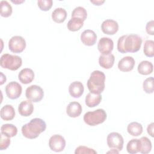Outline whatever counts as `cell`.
<instances>
[{
    "mask_svg": "<svg viewBox=\"0 0 154 154\" xmlns=\"http://www.w3.org/2000/svg\"><path fill=\"white\" fill-rule=\"evenodd\" d=\"M141 37L135 34H126L120 37L117 41V49L122 54L137 52L141 46Z\"/></svg>",
    "mask_w": 154,
    "mask_h": 154,
    "instance_id": "6da1fadb",
    "label": "cell"
},
{
    "mask_svg": "<svg viewBox=\"0 0 154 154\" xmlns=\"http://www.w3.org/2000/svg\"><path fill=\"white\" fill-rule=\"evenodd\" d=\"M46 128L45 122L39 118H34L28 123L25 124L21 129L22 135L29 139L37 138Z\"/></svg>",
    "mask_w": 154,
    "mask_h": 154,
    "instance_id": "7a4b0ae2",
    "label": "cell"
},
{
    "mask_svg": "<svg viewBox=\"0 0 154 154\" xmlns=\"http://www.w3.org/2000/svg\"><path fill=\"white\" fill-rule=\"evenodd\" d=\"M105 75L100 70H94L91 72L87 81V87L91 93L100 94L105 89Z\"/></svg>",
    "mask_w": 154,
    "mask_h": 154,
    "instance_id": "3957f363",
    "label": "cell"
},
{
    "mask_svg": "<svg viewBox=\"0 0 154 154\" xmlns=\"http://www.w3.org/2000/svg\"><path fill=\"white\" fill-rule=\"evenodd\" d=\"M106 119V113L103 109H97L93 111H88L84 116V122L91 126L103 123Z\"/></svg>",
    "mask_w": 154,
    "mask_h": 154,
    "instance_id": "277c9868",
    "label": "cell"
},
{
    "mask_svg": "<svg viewBox=\"0 0 154 154\" xmlns=\"http://www.w3.org/2000/svg\"><path fill=\"white\" fill-rule=\"evenodd\" d=\"M22 58L17 55L5 54L1 57L0 65L4 69L14 71L17 70L22 66Z\"/></svg>",
    "mask_w": 154,
    "mask_h": 154,
    "instance_id": "5b68a950",
    "label": "cell"
},
{
    "mask_svg": "<svg viewBox=\"0 0 154 154\" xmlns=\"http://www.w3.org/2000/svg\"><path fill=\"white\" fill-rule=\"evenodd\" d=\"M26 97L33 102H38L44 96L43 90L38 85H32L26 89Z\"/></svg>",
    "mask_w": 154,
    "mask_h": 154,
    "instance_id": "8992f818",
    "label": "cell"
},
{
    "mask_svg": "<svg viewBox=\"0 0 154 154\" xmlns=\"http://www.w3.org/2000/svg\"><path fill=\"white\" fill-rule=\"evenodd\" d=\"M106 142L110 149H116L121 151L123 147L124 140L123 137L118 132H113L109 133L106 138Z\"/></svg>",
    "mask_w": 154,
    "mask_h": 154,
    "instance_id": "52a82bcc",
    "label": "cell"
},
{
    "mask_svg": "<svg viewBox=\"0 0 154 154\" xmlns=\"http://www.w3.org/2000/svg\"><path fill=\"white\" fill-rule=\"evenodd\" d=\"M25 48L26 42L22 36L14 35L8 42V48L13 53H20L24 51Z\"/></svg>",
    "mask_w": 154,
    "mask_h": 154,
    "instance_id": "ba28073f",
    "label": "cell"
},
{
    "mask_svg": "<svg viewBox=\"0 0 154 154\" xmlns=\"http://www.w3.org/2000/svg\"><path fill=\"white\" fill-rule=\"evenodd\" d=\"M49 146L52 151L55 152H61L65 148L66 140L64 138L60 135H54L49 140Z\"/></svg>",
    "mask_w": 154,
    "mask_h": 154,
    "instance_id": "9c48e42d",
    "label": "cell"
},
{
    "mask_svg": "<svg viewBox=\"0 0 154 154\" xmlns=\"http://www.w3.org/2000/svg\"><path fill=\"white\" fill-rule=\"evenodd\" d=\"M22 91V86L16 81L9 82L5 87L6 95L10 99H16L19 97Z\"/></svg>",
    "mask_w": 154,
    "mask_h": 154,
    "instance_id": "30bf717a",
    "label": "cell"
},
{
    "mask_svg": "<svg viewBox=\"0 0 154 154\" xmlns=\"http://www.w3.org/2000/svg\"><path fill=\"white\" fill-rule=\"evenodd\" d=\"M114 48V43L109 37L101 38L97 44V49L102 55H108L111 53Z\"/></svg>",
    "mask_w": 154,
    "mask_h": 154,
    "instance_id": "8fae6325",
    "label": "cell"
},
{
    "mask_svg": "<svg viewBox=\"0 0 154 154\" xmlns=\"http://www.w3.org/2000/svg\"><path fill=\"white\" fill-rule=\"evenodd\" d=\"M101 29L104 34L113 35L117 32L119 29V24L116 20L112 19H106L102 22L101 25Z\"/></svg>",
    "mask_w": 154,
    "mask_h": 154,
    "instance_id": "7c38bea8",
    "label": "cell"
},
{
    "mask_svg": "<svg viewBox=\"0 0 154 154\" xmlns=\"http://www.w3.org/2000/svg\"><path fill=\"white\" fill-rule=\"evenodd\" d=\"M81 40L84 45L91 46L96 43L97 35L93 30L86 29L81 34Z\"/></svg>",
    "mask_w": 154,
    "mask_h": 154,
    "instance_id": "4fadbf2b",
    "label": "cell"
},
{
    "mask_svg": "<svg viewBox=\"0 0 154 154\" xmlns=\"http://www.w3.org/2000/svg\"><path fill=\"white\" fill-rule=\"evenodd\" d=\"M135 66V60L133 57L126 56L122 58L118 63V68L122 72H129L132 70Z\"/></svg>",
    "mask_w": 154,
    "mask_h": 154,
    "instance_id": "5bb4252c",
    "label": "cell"
},
{
    "mask_svg": "<svg viewBox=\"0 0 154 154\" xmlns=\"http://www.w3.org/2000/svg\"><path fill=\"white\" fill-rule=\"evenodd\" d=\"M84 91L83 84L79 81L72 82L69 87V92L70 96L74 98L80 97Z\"/></svg>",
    "mask_w": 154,
    "mask_h": 154,
    "instance_id": "9a60e30c",
    "label": "cell"
},
{
    "mask_svg": "<svg viewBox=\"0 0 154 154\" xmlns=\"http://www.w3.org/2000/svg\"><path fill=\"white\" fill-rule=\"evenodd\" d=\"M82 109L81 105L78 102H70L66 108L67 114L73 118L79 117L81 112Z\"/></svg>",
    "mask_w": 154,
    "mask_h": 154,
    "instance_id": "2e32d148",
    "label": "cell"
},
{
    "mask_svg": "<svg viewBox=\"0 0 154 154\" xmlns=\"http://www.w3.org/2000/svg\"><path fill=\"white\" fill-rule=\"evenodd\" d=\"M34 106L32 102L29 100H23L20 103L18 106L19 113L23 117L29 116L33 112Z\"/></svg>",
    "mask_w": 154,
    "mask_h": 154,
    "instance_id": "e0dca14e",
    "label": "cell"
},
{
    "mask_svg": "<svg viewBox=\"0 0 154 154\" xmlns=\"http://www.w3.org/2000/svg\"><path fill=\"white\" fill-rule=\"evenodd\" d=\"M34 78L33 70L29 68H25L20 70L18 75L19 80L24 84L31 83Z\"/></svg>",
    "mask_w": 154,
    "mask_h": 154,
    "instance_id": "ac0fdd59",
    "label": "cell"
},
{
    "mask_svg": "<svg viewBox=\"0 0 154 154\" xmlns=\"http://www.w3.org/2000/svg\"><path fill=\"white\" fill-rule=\"evenodd\" d=\"M114 60V55L112 54L108 55H100L99 58V64L103 69H109L113 66Z\"/></svg>",
    "mask_w": 154,
    "mask_h": 154,
    "instance_id": "d6986e66",
    "label": "cell"
},
{
    "mask_svg": "<svg viewBox=\"0 0 154 154\" xmlns=\"http://www.w3.org/2000/svg\"><path fill=\"white\" fill-rule=\"evenodd\" d=\"M102 100L100 94H95L90 92L85 96V104L90 108H93L98 105Z\"/></svg>",
    "mask_w": 154,
    "mask_h": 154,
    "instance_id": "ffe728a7",
    "label": "cell"
},
{
    "mask_svg": "<svg viewBox=\"0 0 154 154\" xmlns=\"http://www.w3.org/2000/svg\"><path fill=\"white\" fill-rule=\"evenodd\" d=\"M15 116V111L11 105H5L1 109V117L5 121L11 120Z\"/></svg>",
    "mask_w": 154,
    "mask_h": 154,
    "instance_id": "44dd1931",
    "label": "cell"
},
{
    "mask_svg": "<svg viewBox=\"0 0 154 154\" xmlns=\"http://www.w3.org/2000/svg\"><path fill=\"white\" fill-rule=\"evenodd\" d=\"M66 17L67 12L63 8H57L52 13V19L56 23H63Z\"/></svg>",
    "mask_w": 154,
    "mask_h": 154,
    "instance_id": "7402d4cb",
    "label": "cell"
},
{
    "mask_svg": "<svg viewBox=\"0 0 154 154\" xmlns=\"http://www.w3.org/2000/svg\"><path fill=\"white\" fill-rule=\"evenodd\" d=\"M138 72L143 75H147L152 73L153 66L152 63L149 61H142L138 66Z\"/></svg>",
    "mask_w": 154,
    "mask_h": 154,
    "instance_id": "603a6c76",
    "label": "cell"
},
{
    "mask_svg": "<svg viewBox=\"0 0 154 154\" xmlns=\"http://www.w3.org/2000/svg\"><path fill=\"white\" fill-rule=\"evenodd\" d=\"M84 25V20L78 17H71L67 26L69 31L75 32L79 31Z\"/></svg>",
    "mask_w": 154,
    "mask_h": 154,
    "instance_id": "cb8c5ba5",
    "label": "cell"
},
{
    "mask_svg": "<svg viewBox=\"0 0 154 154\" xmlns=\"http://www.w3.org/2000/svg\"><path fill=\"white\" fill-rule=\"evenodd\" d=\"M128 132L134 137H137L141 135L143 132L142 125L136 122L130 123L127 127Z\"/></svg>",
    "mask_w": 154,
    "mask_h": 154,
    "instance_id": "d4e9b609",
    "label": "cell"
},
{
    "mask_svg": "<svg viewBox=\"0 0 154 154\" xmlns=\"http://www.w3.org/2000/svg\"><path fill=\"white\" fill-rule=\"evenodd\" d=\"M140 140V152L143 154H147L151 151L152 143L146 137H142Z\"/></svg>",
    "mask_w": 154,
    "mask_h": 154,
    "instance_id": "484cf974",
    "label": "cell"
},
{
    "mask_svg": "<svg viewBox=\"0 0 154 154\" xmlns=\"http://www.w3.org/2000/svg\"><path fill=\"white\" fill-rule=\"evenodd\" d=\"M1 133H2L9 137H13L17 135V129L13 124H4L1 126Z\"/></svg>",
    "mask_w": 154,
    "mask_h": 154,
    "instance_id": "4316f807",
    "label": "cell"
},
{
    "mask_svg": "<svg viewBox=\"0 0 154 154\" xmlns=\"http://www.w3.org/2000/svg\"><path fill=\"white\" fill-rule=\"evenodd\" d=\"M126 149L129 153L135 154L140 152V140L139 139H132L127 144Z\"/></svg>",
    "mask_w": 154,
    "mask_h": 154,
    "instance_id": "83f0119b",
    "label": "cell"
},
{
    "mask_svg": "<svg viewBox=\"0 0 154 154\" xmlns=\"http://www.w3.org/2000/svg\"><path fill=\"white\" fill-rule=\"evenodd\" d=\"M1 16L4 17H8L12 14V7L7 1H1Z\"/></svg>",
    "mask_w": 154,
    "mask_h": 154,
    "instance_id": "f1b7e54d",
    "label": "cell"
},
{
    "mask_svg": "<svg viewBox=\"0 0 154 154\" xmlns=\"http://www.w3.org/2000/svg\"><path fill=\"white\" fill-rule=\"evenodd\" d=\"M144 54L148 57H153L154 56V41L147 40L144 45Z\"/></svg>",
    "mask_w": 154,
    "mask_h": 154,
    "instance_id": "f546056e",
    "label": "cell"
},
{
    "mask_svg": "<svg viewBox=\"0 0 154 154\" xmlns=\"http://www.w3.org/2000/svg\"><path fill=\"white\" fill-rule=\"evenodd\" d=\"M87 10L82 7H77L73 10L72 13V17L80 18L84 21L87 19Z\"/></svg>",
    "mask_w": 154,
    "mask_h": 154,
    "instance_id": "4dcf8cb0",
    "label": "cell"
},
{
    "mask_svg": "<svg viewBox=\"0 0 154 154\" xmlns=\"http://www.w3.org/2000/svg\"><path fill=\"white\" fill-rule=\"evenodd\" d=\"M153 78L149 77L146 78L143 84V88L144 91L148 94L153 93L154 91V84H153Z\"/></svg>",
    "mask_w": 154,
    "mask_h": 154,
    "instance_id": "1f68e13d",
    "label": "cell"
},
{
    "mask_svg": "<svg viewBox=\"0 0 154 154\" xmlns=\"http://www.w3.org/2000/svg\"><path fill=\"white\" fill-rule=\"evenodd\" d=\"M53 1L52 0H38L37 1L38 7L42 11H46L49 10L52 6Z\"/></svg>",
    "mask_w": 154,
    "mask_h": 154,
    "instance_id": "d6a6232c",
    "label": "cell"
},
{
    "mask_svg": "<svg viewBox=\"0 0 154 154\" xmlns=\"http://www.w3.org/2000/svg\"><path fill=\"white\" fill-rule=\"evenodd\" d=\"M10 144V137L1 133V141H0V150H3L7 149Z\"/></svg>",
    "mask_w": 154,
    "mask_h": 154,
    "instance_id": "836d02e7",
    "label": "cell"
},
{
    "mask_svg": "<svg viewBox=\"0 0 154 154\" xmlns=\"http://www.w3.org/2000/svg\"><path fill=\"white\" fill-rule=\"evenodd\" d=\"M75 154H81V153H88V154H96L97 152L94 149L88 147L84 146H79L76 148L75 151Z\"/></svg>",
    "mask_w": 154,
    "mask_h": 154,
    "instance_id": "e575fe53",
    "label": "cell"
},
{
    "mask_svg": "<svg viewBox=\"0 0 154 154\" xmlns=\"http://www.w3.org/2000/svg\"><path fill=\"white\" fill-rule=\"evenodd\" d=\"M154 22L153 20L148 22L146 26V31L149 35H153L154 34V28H153Z\"/></svg>",
    "mask_w": 154,
    "mask_h": 154,
    "instance_id": "d590c367",
    "label": "cell"
},
{
    "mask_svg": "<svg viewBox=\"0 0 154 154\" xmlns=\"http://www.w3.org/2000/svg\"><path fill=\"white\" fill-rule=\"evenodd\" d=\"M153 129H154V123H151L150 124H149L147 126V133L151 136V137H153Z\"/></svg>",
    "mask_w": 154,
    "mask_h": 154,
    "instance_id": "8d00e7d4",
    "label": "cell"
},
{
    "mask_svg": "<svg viewBox=\"0 0 154 154\" xmlns=\"http://www.w3.org/2000/svg\"><path fill=\"white\" fill-rule=\"evenodd\" d=\"M90 2L93 4L95 5L99 6V5H101L102 4H103L105 2V1H100V0H99V1H90Z\"/></svg>",
    "mask_w": 154,
    "mask_h": 154,
    "instance_id": "74e56055",
    "label": "cell"
},
{
    "mask_svg": "<svg viewBox=\"0 0 154 154\" xmlns=\"http://www.w3.org/2000/svg\"><path fill=\"white\" fill-rule=\"evenodd\" d=\"M119 153V151L117 150H116V149H112L111 150H110V151H109V152H107V153Z\"/></svg>",
    "mask_w": 154,
    "mask_h": 154,
    "instance_id": "f35d334b",
    "label": "cell"
},
{
    "mask_svg": "<svg viewBox=\"0 0 154 154\" xmlns=\"http://www.w3.org/2000/svg\"><path fill=\"white\" fill-rule=\"evenodd\" d=\"M11 2H12L13 3H14V4H21V3L23 2H25V1H23V0H22V1H13V0H12Z\"/></svg>",
    "mask_w": 154,
    "mask_h": 154,
    "instance_id": "ab89813d",
    "label": "cell"
}]
</instances>
